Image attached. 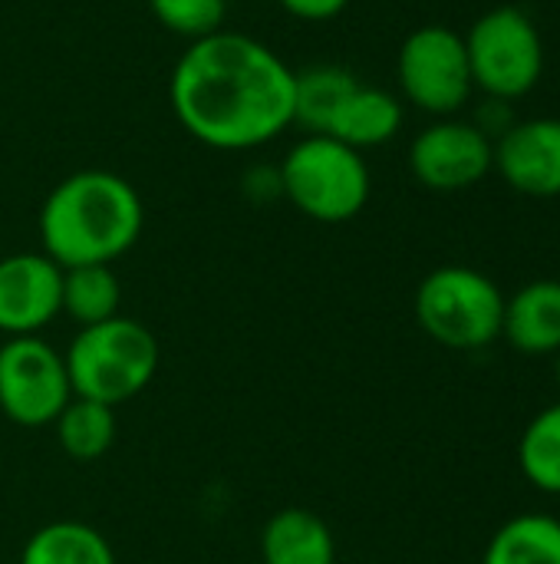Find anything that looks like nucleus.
Returning a JSON list of instances; mask_svg holds the SVG:
<instances>
[{
  "label": "nucleus",
  "instance_id": "obj_1",
  "mask_svg": "<svg viewBox=\"0 0 560 564\" xmlns=\"http://www.w3.org/2000/svg\"><path fill=\"white\" fill-rule=\"evenodd\" d=\"M168 96L188 135L221 152L257 149L294 122V69L244 33L195 40L175 63Z\"/></svg>",
  "mask_w": 560,
  "mask_h": 564
},
{
  "label": "nucleus",
  "instance_id": "obj_2",
  "mask_svg": "<svg viewBox=\"0 0 560 564\" xmlns=\"http://www.w3.org/2000/svg\"><path fill=\"white\" fill-rule=\"evenodd\" d=\"M142 225L139 192L122 175L102 169L63 178L40 208L43 254L59 268L112 264L135 248Z\"/></svg>",
  "mask_w": 560,
  "mask_h": 564
},
{
  "label": "nucleus",
  "instance_id": "obj_3",
  "mask_svg": "<svg viewBox=\"0 0 560 564\" xmlns=\"http://www.w3.org/2000/svg\"><path fill=\"white\" fill-rule=\"evenodd\" d=\"M63 357L73 397L96 400L112 410L149 390L162 364L155 334L122 314L92 327H79Z\"/></svg>",
  "mask_w": 560,
  "mask_h": 564
},
{
  "label": "nucleus",
  "instance_id": "obj_4",
  "mask_svg": "<svg viewBox=\"0 0 560 564\" xmlns=\"http://www.w3.org/2000/svg\"><path fill=\"white\" fill-rule=\"evenodd\" d=\"M277 182L300 215L323 225L356 218L366 208L373 188L366 159L333 135L300 139L281 162Z\"/></svg>",
  "mask_w": 560,
  "mask_h": 564
},
{
  "label": "nucleus",
  "instance_id": "obj_5",
  "mask_svg": "<svg viewBox=\"0 0 560 564\" xmlns=\"http://www.w3.org/2000/svg\"><path fill=\"white\" fill-rule=\"evenodd\" d=\"M505 294L498 284L462 264L436 268L416 291L419 327L449 350H479L502 337Z\"/></svg>",
  "mask_w": 560,
  "mask_h": 564
},
{
  "label": "nucleus",
  "instance_id": "obj_6",
  "mask_svg": "<svg viewBox=\"0 0 560 564\" xmlns=\"http://www.w3.org/2000/svg\"><path fill=\"white\" fill-rule=\"evenodd\" d=\"M465 53L472 83L488 99H521L545 73L541 30L518 7H495L482 13L465 36Z\"/></svg>",
  "mask_w": 560,
  "mask_h": 564
},
{
  "label": "nucleus",
  "instance_id": "obj_7",
  "mask_svg": "<svg viewBox=\"0 0 560 564\" xmlns=\"http://www.w3.org/2000/svg\"><path fill=\"white\" fill-rule=\"evenodd\" d=\"M73 400L66 357L36 337H7L0 344V413L23 430L53 426Z\"/></svg>",
  "mask_w": 560,
  "mask_h": 564
},
{
  "label": "nucleus",
  "instance_id": "obj_8",
  "mask_svg": "<svg viewBox=\"0 0 560 564\" xmlns=\"http://www.w3.org/2000/svg\"><path fill=\"white\" fill-rule=\"evenodd\" d=\"M396 69L406 99L432 116L459 112L475 89L465 36L442 23L413 30L399 50Z\"/></svg>",
  "mask_w": 560,
  "mask_h": 564
},
{
  "label": "nucleus",
  "instance_id": "obj_9",
  "mask_svg": "<svg viewBox=\"0 0 560 564\" xmlns=\"http://www.w3.org/2000/svg\"><path fill=\"white\" fill-rule=\"evenodd\" d=\"M495 165V145L475 122L442 119L422 129L409 149L413 175L432 192H462L479 185Z\"/></svg>",
  "mask_w": 560,
  "mask_h": 564
},
{
  "label": "nucleus",
  "instance_id": "obj_10",
  "mask_svg": "<svg viewBox=\"0 0 560 564\" xmlns=\"http://www.w3.org/2000/svg\"><path fill=\"white\" fill-rule=\"evenodd\" d=\"M63 311V268L43 251L0 261V334L36 337Z\"/></svg>",
  "mask_w": 560,
  "mask_h": 564
},
{
  "label": "nucleus",
  "instance_id": "obj_11",
  "mask_svg": "<svg viewBox=\"0 0 560 564\" xmlns=\"http://www.w3.org/2000/svg\"><path fill=\"white\" fill-rule=\"evenodd\" d=\"M495 169L521 195H560V119L545 116L515 122L495 142Z\"/></svg>",
  "mask_w": 560,
  "mask_h": 564
},
{
  "label": "nucleus",
  "instance_id": "obj_12",
  "mask_svg": "<svg viewBox=\"0 0 560 564\" xmlns=\"http://www.w3.org/2000/svg\"><path fill=\"white\" fill-rule=\"evenodd\" d=\"M502 337L528 354H558L560 350V281H531L515 297L505 301Z\"/></svg>",
  "mask_w": 560,
  "mask_h": 564
},
{
  "label": "nucleus",
  "instance_id": "obj_13",
  "mask_svg": "<svg viewBox=\"0 0 560 564\" xmlns=\"http://www.w3.org/2000/svg\"><path fill=\"white\" fill-rule=\"evenodd\" d=\"M264 564H337L330 525L310 509H281L261 532Z\"/></svg>",
  "mask_w": 560,
  "mask_h": 564
},
{
  "label": "nucleus",
  "instance_id": "obj_14",
  "mask_svg": "<svg viewBox=\"0 0 560 564\" xmlns=\"http://www.w3.org/2000/svg\"><path fill=\"white\" fill-rule=\"evenodd\" d=\"M399 126H403L399 99L393 93H386V89L356 83V89L333 112L323 135H333L337 142L363 152V149L389 142L399 132Z\"/></svg>",
  "mask_w": 560,
  "mask_h": 564
},
{
  "label": "nucleus",
  "instance_id": "obj_15",
  "mask_svg": "<svg viewBox=\"0 0 560 564\" xmlns=\"http://www.w3.org/2000/svg\"><path fill=\"white\" fill-rule=\"evenodd\" d=\"M17 564H116L109 539L76 519H59L36 529L20 552Z\"/></svg>",
  "mask_w": 560,
  "mask_h": 564
},
{
  "label": "nucleus",
  "instance_id": "obj_16",
  "mask_svg": "<svg viewBox=\"0 0 560 564\" xmlns=\"http://www.w3.org/2000/svg\"><path fill=\"white\" fill-rule=\"evenodd\" d=\"M53 433H56L59 449L73 463H96L116 443V433H119L116 410L96 400L73 397L66 410L53 420Z\"/></svg>",
  "mask_w": 560,
  "mask_h": 564
},
{
  "label": "nucleus",
  "instance_id": "obj_17",
  "mask_svg": "<svg viewBox=\"0 0 560 564\" xmlns=\"http://www.w3.org/2000/svg\"><path fill=\"white\" fill-rule=\"evenodd\" d=\"M356 76L343 66L323 63L304 73H294V122L310 135H323L340 102L356 89Z\"/></svg>",
  "mask_w": 560,
  "mask_h": 564
},
{
  "label": "nucleus",
  "instance_id": "obj_18",
  "mask_svg": "<svg viewBox=\"0 0 560 564\" xmlns=\"http://www.w3.org/2000/svg\"><path fill=\"white\" fill-rule=\"evenodd\" d=\"M122 284L112 274V264H83L63 268V311L73 324L92 327L109 317H119Z\"/></svg>",
  "mask_w": 560,
  "mask_h": 564
},
{
  "label": "nucleus",
  "instance_id": "obj_19",
  "mask_svg": "<svg viewBox=\"0 0 560 564\" xmlns=\"http://www.w3.org/2000/svg\"><path fill=\"white\" fill-rule=\"evenodd\" d=\"M482 564H560V522L548 516H518L505 522Z\"/></svg>",
  "mask_w": 560,
  "mask_h": 564
},
{
  "label": "nucleus",
  "instance_id": "obj_20",
  "mask_svg": "<svg viewBox=\"0 0 560 564\" xmlns=\"http://www.w3.org/2000/svg\"><path fill=\"white\" fill-rule=\"evenodd\" d=\"M518 463L535 489L560 496V403L528 423L518 443Z\"/></svg>",
  "mask_w": 560,
  "mask_h": 564
},
{
  "label": "nucleus",
  "instance_id": "obj_21",
  "mask_svg": "<svg viewBox=\"0 0 560 564\" xmlns=\"http://www.w3.org/2000/svg\"><path fill=\"white\" fill-rule=\"evenodd\" d=\"M149 7L165 30L191 43L218 33L228 13V0H149Z\"/></svg>",
  "mask_w": 560,
  "mask_h": 564
},
{
  "label": "nucleus",
  "instance_id": "obj_22",
  "mask_svg": "<svg viewBox=\"0 0 560 564\" xmlns=\"http://www.w3.org/2000/svg\"><path fill=\"white\" fill-rule=\"evenodd\" d=\"M277 3H281L290 17L320 23V20H333L337 13H343L350 0H277Z\"/></svg>",
  "mask_w": 560,
  "mask_h": 564
},
{
  "label": "nucleus",
  "instance_id": "obj_23",
  "mask_svg": "<svg viewBox=\"0 0 560 564\" xmlns=\"http://www.w3.org/2000/svg\"><path fill=\"white\" fill-rule=\"evenodd\" d=\"M558 383H560V350H558Z\"/></svg>",
  "mask_w": 560,
  "mask_h": 564
}]
</instances>
